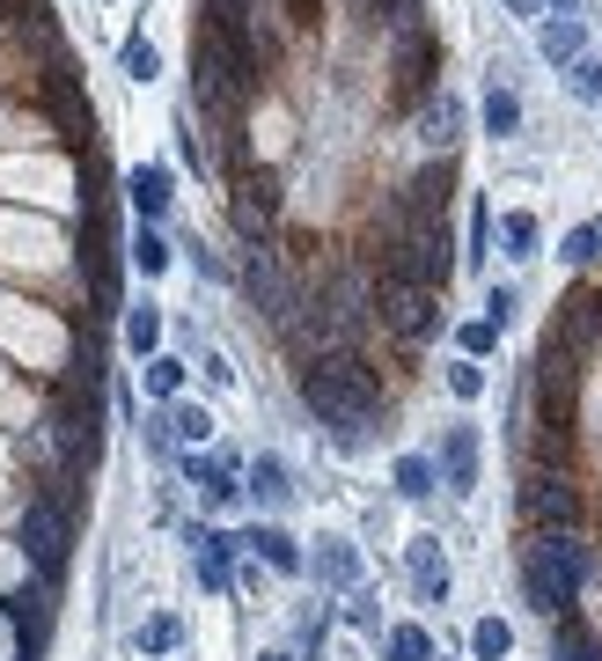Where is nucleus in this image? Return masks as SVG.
Here are the masks:
<instances>
[{
  "label": "nucleus",
  "instance_id": "24",
  "mask_svg": "<svg viewBox=\"0 0 602 661\" xmlns=\"http://www.w3.org/2000/svg\"><path fill=\"white\" fill-rule=\"evenodd\" d=\"M507 647H514V632H507L500 617H485V625H470V654H478V661H507Z\"/></svg>",
  "mask_w": 602,
  "mask_h": 661
},
{
  "label": "nucleus",
  "instance_id": "27",
  "mask_svg": "<svg viewBox=\"0 0 602 661\" xmlns=\"http://www.w3.org/2000/svg\"><path fill=\"white\" fill-rule=\"evenodd\" d=\"M125 345L147 361V353L162 345V317H155V309H133V317H125Z\"/></svg>",
  "mask_w": 602,
  "mask_h": 661
},
{
  "label": "nucleus",
  "instance_id": "43",
  "mask_svg": "<svg viewBox=\"0 0 602 661\" xmlns=\"http://www.w3.org/2000/svg\"><path fill=\"white\" fill-rule=\"evenodd\" d=\"M558 8H566V0H558Z\"/></svg>",
  "mask_w": 602,
  "mask_h": 661
},
{
  "label": "nucleus",
  "instance_id": "38",
  "mask_svg": "<svg viewBox=\"0 0 602 661\" xmlns=\"http://www.w3.org/2000/svg\"><path fill=\"white\" fill-rule=\"evenodd\" d=\"M573 96L602 103V59H573Z\"/></svg>",
  "mask_w": 602,
  "mask_h": 661
},
{
  "label": "nucleus",
  "instance_id": "16",
  "mask_svg": "<svg viewBox=\"0 0 602 661\" xmlns=\"http://www.w3.org/2000/svg\"><path fill=\"white\" fill-rule=\"evenodd\" d=\"M192 551H198V581L228 588V551H236V537H220V529H192Z\"/></svg>",
  "mask_w": 602,
  "mask_h": 661
},
{
  "label": "nucleus",
  "instance_id": "14",
  "mask_svg": "<svg viewBox=\"0 0 602 661\" xmlns=\"http://www.w3.org/2000/svg\"><path fill=\"white\" fill-rule=\"evenodd\" d=\"M411 588H419L427 603H448V559H441V537L411 544Z\"/></svg>",
  "mask_w": 602,
  "mask_h": 661
},
{
  "label": "nucleus",
  "instance_id": "13",
  "mask_svg": "<svg viewBox=\"0 0 602 661\" xmlns=\"http://www.w3.org/2000/svg\"><path fill=\"white\" fill-rule=\"evenodd\" d=\"M448 184H456V176H448V162H427V170H419L405 192H397V214H405V220H441V206H448Z\"/></svg>",
  "mask_w": 602,
  "mask_h": 661
},
{
  "label": "nucleus",
  "instance_id": "28",
  "mask_svg": "<svg viewBox=\"0 0 602 661\" xmlns=\"http://www.w3.org/2000/svg\"><path fill=\"white\" fill-rule=\"evenodd\" d=\"M500 236H507V258H536V214H507Z\"/></svg>",
  "mask_w": 602,
  "mask_h": 661
},
{
  "label": "nucleus",
  "instance_id": "8",
  "mask_svg": "<svg viewBox=\"0 0 602 661\" xmlns=\"http://www.w3.org/2000/svg\"><path fill=\"white\" fill-rule=\"evenodd\" d=\"M389 73H397V81H389V96L419 103L427 89H434V73H441V45L427 37V30H411L405 45H397V67H389Z\"/></svg>",
  "mask_w": 602,
  "mask_h": 661
},
{
  "label": "nucleus",
  "instance_id": "37",
  "mask_svg": "<svg viewBox=\"0 0 602 661\" xmlns=\"http://www.w3.org/2000/svg\"><path fill=\"white\" fill-rule=\"evenodd\" d=\"M427 140H434V147H448V140H456V103H448V96H441L434 111H427Z\"/></svg>",
  "mask_w": 602,
  "mask_h": 661
},
{
  "label": "nucleus",
  "instance_id": "34",
  "mask_svg": "<svg viewBox=\"0 0 602 661\" xmlns=\"http://www.w3.org/2000/svg\"><path fill=\"white\" fill-rule=\"evenodd\" d=\"M492 345H500V323H463V361H485V353H492Z\"/></svg>",
  "mask_w": 602,
  "mask_h": 661
},
{
  "label": "nucleus",
  "instance_id": "23",
  "mask_svg": "<svg viewBox=\"0 0 602 661\" xmlns=\"http://www.w3.org/2000/svg\"><path fill=\"white\" fill-rule=\"evenodd\" d=\"M133 639H140V654H177V647H184V625H177V617H147Z\"/></svg>",
  "mask_w": 602,
  "mask_h": 661
},
{
  "label": "nucleus",
  "instance_id": "11",
  "mask_svg": "<svg viewBox=\"0 0 602 661\" xmlns=\"http://www.w3.org/2000/svg\"><path fill=\"white\" fill-rule=\"evenodd\" d=\"M272 220H280V176H272V170L242 176V184H236V228H242V236H265Z\"/></svg>",
  "mask_w": 602,
  "mask_h": 661
},
{
  "label": "nucleus",
  "instance_id": "21",
  "mask_svg": "<svg viewBox=\"0 0 602 661\" xmlns=\"http://www.w3.org/2000/svg\"><path fill=\"white\" fill-rule=\"evenodd\" d=\"M580 45H588V30L573 23V15H558V23H544V59H558V67H573Z\"/></svg>",
  "mask_w": 602,
  "mask_h": 661
},
{
  "label": "nucleus",
  "instance_id": "31",
  "mask_svg": "<svg viewBox=\"0 0 602 661\" xmlns=\"http://www.w3.org/2000/svg\"><path fill=\"white\" fill-rule=\"evenodd\" d=\"M133 265H140V272H162L169 265V243L147 228V220H140V236H133Z\"/></svg>",
  "mask_w": 602,
  "mask_h": 661
},
{
  "label": "nucleus",
  "instance_id": "40",
  "mask_svg": "<svg viewBox=\"0 0 602 661\" xmlns=\"http://www.w3.org/2000/svg\"><path fill=\"white\" fill-rule=\"evenodd\" d=\"M507 309H514V294H507V287L485 294V323H507Z\"/></svg>",
  "mask_w": 602,
  "mask_h": 661
},
{
  "label": "nucleus",
  "instance_id": "15",
  "mask_svg": "<svg viewBox=\"0 0 602 661\" xmlns=\"http://www.w3.org/2000/svg\"><path fill=\"white\" fill-rule=\"evenodd\" d=\"M125 198L140 206V220H155L169 206V170H162V162H140V170L125 176Z\"/></svg>",
  "mask_w": 602,
  "mask_h": 661
},
{
  "label": "nucleus",
  "instance_id": "1",
  "mask_svg": "<svg viewBox=\"0 0 602 661\" xmlns=\"http://www.w3.org/2000/svg\"><path fill=\"white\" fill-rule=\"evenodd\" d=\"M302 397H309V412L338 434V448H361L367 426H375V412H383V383H375L353 353L309 361L302 367Z\"/></svg>",
  "mask_w": 602,
  "mask_h": 661
},
{
  "label": "nucleus",
  "instance_id": "33",
  "mask_svg": "<svg viewBox=\"0 0 602 661\" xmlns=\"http://www.w3.org/2000/svg\"><path fill=\"white\" fill-rule=\"evenodd\" d=\"M448 390H456L463 404H470V397H485V361H456V367H448Z\"/></svg>",
  "mask_w": 602,
  "mask_h": 661
},
{
  "label": "nucleus",
  "instance_id": "5",
  "mask_svg": "<svg viewBox=\"0 0 602 661\" xmlns=\"http://www.w3.org/2000/svg\"><path fill=\"white\" fill-rule=\"evenodd\" d=\"M375 317H383V331H397L405 345H427L441 331V294H427V287H389V280H383Z\"/></svg>",
  "mask_w": 602,
  "mask_h": 661
},
{
  "label": "nucleus",
  "instance_id": "18",
  "mask_svg": "<svg viewBox=\"0 0 602 661\" xmlns=\"http://www.w3.org/2000/svg\"><path fill=\"white\" fill-rule=\"evenodd\" d=\"M184 486H192L206 508H228V500H236V486H228V464H206V456H192V464H184Z\"/></svg>",
  "mask_w": 602,
  "mask_h": 661
},
{
  "label": "nucleus",
  "instance_id": "32",
  "mask_svg": "<svg viewBox=\"0 0 602 661\" xmlns=\"http://www.w3.org/2000/svg\"><path fill=\"white\" fill-rule=\"evenodd\" d=\"M375 8H383V23L397 30V37H411V30H427V23H419V15H427L419 0H375Z\"/></svg>",
  "mask_w": 602,
  "mask_h": 661
},
{
  "label": "nucleus",
  "instance_id": "25",
  "mask_svg": "<svg viewBox=\"0 0 602 661\" xmlns=\"http://www.w3.org/2000/svg\"><path fill=\"white\" fill-rule=\"evenodd\" d=\"M397 492H405V500H427V492H434V464H427V456H397Z\"/></svg>",
  "mask_w": 602,
  "mask_h": 661
},
{
  "label": "nucleus",
  "instance_id": "17",
  "mask_svg": "<svg viewBox=\"0 0 602 661\" xmlns=\"http://www.w3.org/2000/svg\"><path fill=\"white\" fill-rule=\"evenodd\" d=\"M250 492H258V508H287L294 500L287 464H280V456H258V464H250Z\"/></svg>",
  "mask_w": 602,
  "mask_h": 661
},
{
  "label": "nucleus",
  "instance_id": "42",
  "mask_svg": "<svg viewBox=\"0 0 602 661\" xmlns=\"http://www.w3.org/2000/svg\"><path fill=\"white\" fill-rule=\"evenodd\" d=\"M507 8H530V0H507Z\"/></svg>",
  "mask_w": 602,
  "mask_h": 661
},
{
  "label": "nucleus",
  "instance_id": "41",
  "mask_svg": "<svg viewBox=\"0 0 602 661\" xmlns=\"http://www.w3.org/2000/svg\"><path fill=\"white\" fill-rule=\"evenodd\" d=\"M258 661H294V654H258Z\"/></svg>",
  "mask_w": 602,
  "mask_h": 661
},
{
  "label": "nucleus",
  "instance_id": "10",
  "mask_svg": "<svg viewBox=\"0 0 602 661\" xmlns=\"http://www.w3.org/2000/svg\"><path fill=\"white\" fill-rule=\"evenodd\" d=\"M0 15H8V37H15L23 52L59 59V30H52V8H45V0H0Z\"/></svg>",
  "mask_w": 602,
  "mask_h": 661
},
{
  "label": "nucleus",
  "instance_id": "4",
  "mask_svg": "<svg viewBox=\"0 0 602 661\" xmlns=\"http://www.w3.org/2000/svg\"><path fill=\"white\" fill-rule=\"evenodd\" d=\"M580 508H588V500H580V486L566 470H552V464L530 470V486H522V522H530L536 537H544V529H580Z\"/></svg>",
  "mask_w": 602,
  "mask_h": 661
},
{
  "label": "nucleus",
  "instance_id": "26",
  "mask_svg": "<svg viewBox=\"0 0 602 661\" xmlns=\"http://www.w3.org/2000/svg\"><path fill=\"white\" fill-rule=\"evenodd\" d=\"M383 647H389V661H427V654H434V639L419 632V625H389Z\"/></svg>",
  "mask_w": 602,
  "mask_h": 661
},
{
  "label": "nucleus",
  "instance_id": "30",
  "mask_svg": "<svg viewBox=\"0 0 602 661\" xmlns=\"http://www.w3.org/2000/svg\"><path fill=\"white\" fill-rule=\"evenodd\" d=\"M514 125H522V103L507 96V89H492L485 96V133H514Z\"/></svg>",
  "mask_w": 602,
  "mask_h": 661
},
{
  "label": "nucleus",
  "instance_id": "19",
  "mask_svg": "<svg viewBox=\"0 0 602 661\" xmlns=\"http://www.w3.org/2000/svg\"><path fill=\"white\" fill-rule=\"evenodd\" d=\"M236 544L265 551V566H280V573H302V551H294V537H287V529H272V522H258V529H250V537H236Z\"/></svg>",
  "mask_w": 602,
  "mask_h": 661
},
{
  "label": "nucleus",
  "instance_id": "36",
  "mask_svg": "<svg viewBox=\"0 0 602 661\" xmlns=\"http://www.w3.org/2000/svg\"><path fill=\"white\" fill-rule=\"evenodd\" d=\"M155 67H162L155 45H147V37H125V73H133V81H155Z\"/></svg>",
  "mask_w": 602,
  "mask_h": 661
},
{
  "label": "nucleus",
  "instance_id": "6",
  "mask_svg": "<svg viewBox=\"0 0 602 661\" xmlns=\"http://www.w3.org/2000/svg\"><path fill=\"white\" fill-rule=\"evenodd\" d=\"M236 280H242V294H250V309H265V317H280V323H287V317H294V301H302V294L287 287V265H280V250H265V243L242 250V272H236Z\"/></svg>",
  "mask_w": 602,
  "mask_h": 661
},
{
  "label": "nucleus",
  "instance_id": "9",
  "mask_svg": "<svg viewBox=\"0 0 602 661\" xmlns=\"http://www.w3.org/2000/svg\"><path fill=\"white\" fill-rule=\"evenodd\" d=\"M552 339L566 345V353H602V287H580L573 301H558Z\"/></svg>",
  "mask_w": 602,
  "mask_h": 661
},
{
  "label": "nucleus",
  "instance_id": "39",
  "mask_svg": "<svg viewBox=\"0 0 602 661\" xmlns=\"http://www.w3.org/2000/svg\"><path fill=\"white\" fill-rule=\"evenodd\" d=\"M353 625H361V632H375V625H383V611H375V595H353Z\"/></svg>",
  "mask_w": 602,
  "mask_h": 661
},
{
  "label": "nucleus",
  "instance_id": "3",
  "mask_svg": "<svg viewBox=\"0 0 602 661\" xmlns=\"http://www.w3.org/2000/svg\"><path fill=\"white\" fill-rule=\"evenodd\" d=\"M448 272H456V258H448V228H441V220H405V236L383 243V280L389 287L441 294L448 287Z\"/></svg>",
  "mask_w": 602,
  "mask_h": 661
},
{
  "label": "nucleus",
  "instance_id": "22",
  "mask_svg": "<svg viewBox=\"0 0 602 661\" xmlns=\"http://www.w3.org/2000/svg\"><path fill=\"white\" fill-rule=\"evenodd\" d=\"M558 258H566V265H595V258H602V214H595V220H580L573 236L558 243Z\"/></svg>",
  "mask_w": 602,
  "mask_h": 661
},
{
  "label": "nucleus",
  "instance_id": "7",
  "mask_svg": "<svg viewBox=\"0 0 602 661\" xmlns=\"http://www.w3.org/2000/svg\"><path fill=\"white\" fill-rule=\"evenodd\" d=\"M23 551L37 559V573H45V581H59V566H67V508H59V500H45V492L23 508Z\"/></svg>",
  "mask_w": 602,
  "mask_h": 661
},
{
  "label": "nucleus",
  "instance_id": "2",
  "mask_svg": "<svg viewBox=\"0 0 602 661\" xmlns=\"http://www.w3.org/2000/svg\"><path fill=\"white\" fill-rule=\"evenodd\" d=\"M588 573H595V551L580 544V529H544V537H530V551H522V581H530V603L544 617L573 611Z\"/></svg>",
  "mask_w": 602,
  "mask_h": 661
},
{
  "label": "nucleus",
  "instance_id": "12",
  "mask_svg": "<svg viewBox=\"0 0 602 661\" xmlns=\"http://www.w3.org/2000/svg\"><path fill=\"white\" fill-rule=\"evenodd\" d=\"M448 492H478V426H448L441 434V470H434Z\"/></svg>",
  "mask_w": 602,
  "mask_h": 661
},
{
  "label": "nucleus",
  "instance_id": "35",
  "mask_svg": "<svg viewBox=\"0 0 602 661\" xmlns=\"http://www.w3.org/2000/svg\"><path fill=\"white\" fill-rule=\"evenodd\" d=\"M169 434H177V441H206V434H214V419L198 412V404H177V419H169Z\"/></svg>",
  "mask_w": 602,
  "mask_h": 661
},
{
  "label": "nucleus",
  "instance_id": "20",
  "mask_svg": "<svg viewBox=\"0 0 602 661\" xmlns=\"http://www.w3.org/2000/svg\"><path fill=\"white\" fill-rule=\"evenodd\" d=\"M316 573H323L331 588H353V581H361V559H353V544L323 537V551H316Z\"/></svg>",
  "mask_w": 602,
  "mask_h": 661
},
{
  "label": "nucleus",
  "instance_id": "29",
  "mask_svg": "<svg viewBox=\"0 0 602 661\" xmlns=\"http://www.w3.org/2000/svg\"><path fill=\"white\" fill-rule=\"evenodd\" d=\"M147 390H155V397H177V390H184V361H162V353H147Z\"/></svg>",
  "mask_w": 602,
  "mask_h": 661
}]
</instances>
